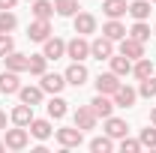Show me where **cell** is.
Instances as JSON below:
<instances>
[{"mask_svg":"<svg viewBox=\"0 0 156 153\" xmlns=\"http://www.w3.org/2000/svg\"><path fill=\"white\" fill-rule=\"evenodd\" d=\"M54 138H57V144L63 150H72V147L84 144V132L78 126H60V129H54Z\"/></svg>","mask_w":156,"mask_h":153,"instance_id":"1","label":"cell"},{"mask_svg":"<svg viewBox=\"0 0 156 153\" xmlns=\"http://www.w3.org/2000/svg\"><path fill=\"white\" fill-rule=\"evenodd\" d=\"M3 144H6V150H24V147L30 144V129H27V126L3 129Z\"/></svg>","mask_w":156,"mask_h":153,"instance_id":"2","label":"cell"},{"mask_svg":"<svg viewBox=\"0 0 156 153\" xmlns=\"http://www.w3.org/2000/svg\"><path fill=\"white\" fill-rule=\"evenodd\" d=\"M66 57L72 60H87L90 57V42H87V36H81V33H75V36L66 42Z\"/></svg>","mask_w":156,"mask_h":153,"instance_id":"3","label":"cell"},{"mask_svg":"<svg viewBox=\"0 0 156 153\" xmlns=\"http://www.w3.org/2000/svg\"><path fill=\"white\" fill-rule=\"evenodd\" d=\"M96 120H99V117L93 114V108H90V105H78L75 114H72V123H75L81 132H90V129H96Z\"/></svg>","mask_w":156,"mask_h":153,"instance_id":"4","label":"cell"},{"mask_svg":"<svg viewBox=\"0 0 156 153\" xmlns=\"http://www.w3.org/2000/svg\"><path fill=\"white\" fill-rule=\"evenodd\" d=\"M63 75H66V84H72V87H84L87 78H90V72H87L84 60H72V66H69Z\"/></svg>","mask_w":156,"mask_h":153,"instance_id":"5","label":"cell"},{"mask_svg":"<svg viewBox=\"0 0 156 153\" xmlns=\"http://www.w3.org/2000/svg\"><path fill=\"white\" fill-rule=\"evenodd\" d=\"M72 27L81 36H90V33H96V15L93 12H75L72 15Z\"/></svg>","mask_w":156,"mask_h":153,"instance_id":"6","label":"cell"},{"mask_svg":"<svg viewBox=\"0 0 156 153\" xmlns=\"http://www.w3.org/2000/svg\"><path fill=\"white\" fill-rule=\"evenodd\" d=\"M93 84H96V93L114 96V90L120 87V84H123V81H120V75H114V72H99Z\"/></svg>","mask_w":156,"mask_h":153,"instance_id":"7","label":"cell"},{"mask_svg":"<svg viewBox=\"0 0 156 153\" xmlns=\"http://www.w3.org/2000/svg\"><path fill=\"white\" fill-rule=\"evenodd\" d=\"M111 99H114L117 108H132V105L138 102V90H135V87H129V84H120Z\"/></svg>","mask_w":156,"mask_h":153,"instance_id":"8","label":"cell"},{"mask_svg":"<svg viewBox=\"0 0 156 153\" xmlns=\"http://www.w3.org/2000/svg\"><path fill=\"white\" fill-rule=\"evenodd\" d=\"M90 108H93V114L96 117H102V120H105V117H111L114 114V99H111V96H105V93H96L93 96V99H90Z\"/></svg>","mask_w":156,"mask_h":153,"instance_id":"9","label":"cell"},{"mask_svg":"<svg viewBox=\"0 0 156 153\" xmlns=\"http://www.w3.org/2000/svg\"><path fill=\"white\" fill-rule=\"evenodd\" d=\"M48 36H51V21H48V18H33V21H30V27H27V39H33V42H45Z\"/></svg>","mask_w":156,"mask_h":153,"instance_id":"10","label":"cell"},{"mask_svg":"<svg viewBox=\"0 0 156 153\" xmlns=\"http://www.w3.org/2000/svg\"><path fill=\"white\" fill-rule=\"evenodd\" d=\"M42 54L48 60H60V57H66V42L60 36H48L45 42H42Z\"/></svg>","mask_w":156,"mask_h":153,"instance_id":"11","label":"cell"},{"mask_svg":"<svg viewBox=\"0 0 156 153\" xmlns=\"http://www.w3.org/2000/svg\"><path fill=\"white\" fill-rule=\"evenodd\" d=\"M114 54V42L108 36H96L93 42H90V57H96V60H108Z\"/></svg>","mask_w":156,"mask_h":153,"instance_id":"12","label":"cell"},{"mask_svg":"<svg viewBox=\"0 0 156 153\" xmlns=\"http://www.w3.org/2000/svg\"><path fill=\"white\" fill-rule=\"evenodd\" d=\"M42 81H39V87H42V90H45V93H60V90H63V87H66V75H57V72H42Z\"/></svg>","mask_w":156,"mask_h":153,"instance_id":"13","label":"cell"},{"mask_svg":"<svg viewBox=\"0 0 156 153\" xmlns=\"http://www.w3.org/2000/svg\"><path fill=\"white\" fill-rule=\"evenodd\" d=\"M120 54H126L129 60H138L144 57V42H138V39H132L129 33L120 39Z\"/></svg>","mask_w":156,"mask_h":153,"instance_id":"14","label":"cell"},{"mask_svg":"<svg viewBox=\"0 0 156 153\" xmlns=\"http://www.w3.org/2000/svg\"><path fill=\"white\" fill-rule=\"evenodd\" d=\"M45 108H48V117H51V120H63V117L69 114V102H66V99H63L60 93H54V96H51Z\"/></svg>","mask_w":156,"mask_h":153,"instance_id":"15","label":"cell"},{"mask_svg":"<svg viewBox=\"0 0 156 153\" xmlns=\"http://www.w3.org/2000/svg\"><path fill=\"white\" fill-rule=\"evenodd\" d=\"M105 135H111L114 141H120L123 135H129V123L126 120H120V117H105Z\"/></svg>","mask_w":156,"mask_h":153,"instance_id":"16","label":"cell"},{"mask_svg":"<svg viewBox=\"0 0 156 153\" xmlns=\"http://www.w3.org/2000/svg\"><path fill=\"white\" fill-rule=\"evenodd\" d=\"M27 129H30V135H33L36 141H48V138L54 135V126H51V120H36V117H33Z\"/></svg>","mask_w":156,"mask_h":153,"instance_id":"17","label":"cell"},{"mask_svg":"<svg viewBox=\"0 0 156 153\" xmlns=\"http://www.w3.org/2000/svg\"><path fill=\"white\" fill-rule=\"evenodd\" d=\"M21 90V81H18V72H12V69H6V72H0V93L12 96Z\"/></svg>","mask_w":156,"mask_h":153,"instance_id":"18","label":"cell"},{"mask_svg":"<svg viewBox=\"0 0 156 153\" xmlns=\"http://www.w3.org/2000/svg\"><path fill=\"white\" fill-rule=\"evenodd\" d=\"M9 120H12L15 126H30V120H33V105H27V102L15 105L12 114H9Z\"/></svg>","mask_w":156,"mask_h":153,"instance_id":"19","label":"cell"},{"mask_svg":"<svg viewBox=\"0 0 156 153\" xmlns=\"http://www.w3.org/2000/svg\"><path fill=\"white\" fill-rule=\"evenodd\" d=\"M108 63H111V72H114V75H120V78L132 75V60L126 57V54H111Z\"/></svg>","mask_w":156,"mask_h":153,"instance_id":"20","label":"cell"},{"mask_svg":"<svg viewBox=\"0 0 156 153\" xmlns=\"http://www.w3.org/2000/svg\"><path fill=\"white\" fill-rule=\"evenodd\" d=\"M126 33H129V30L120 24V18H108L105 24H102V36H108L111 42H120V39L126 36Z\"/></svg>","mask_w":156,"mask_h":153,"instance_id":"21","label":"cell"},{"mask_svg":"<svg viewBox=\"0 0 156 153\" xmlns=\"http://www.w3.org/2000/svg\"><path fill=\"white\" fill-rule=\"evenodd\" d=\"M102 12H105L108 18H123V15L129 12V3H126V0H102Z\"/></svg>","mask_w":156,"mask_h":153,"instance_id":"22","label":"cell"},{"mask_svg":"<svg viewBox=\"0 0 156 153\" xmlns=\"http://www.w3.org/2000/svg\"><path fill=\"white\" fill-rule=\"evenodd\" d=\"M6 69H12V72H27V63H30V57H27V54H21V51H9V54H6Z\"/></svg>","mask_w":156,"mask_h":153,"instance_id":"23","label":"cell"},{"mask_svg":"<svg viewBox=\"0 0 156 153\" xmlns=\"http://www.w3.org/2000/svg\"><path fill=\"white\" fill-rule=\"evenodd\" d=\"M150 6H153L150 0H132V3H129V15H132L135 21H147V18H150V12H153Z\"/></svg>","mask_w":156,"mask_h":153,"instance_id":"24","label":"cell"},{"mask_svg":"<svg viewBox=\"0 0 156 153\" xmlns=\"http://www.w3.org/2000/svg\"><path fill=\"white\" fill-rule=\"evenodd\" d=\"M42 96H45V90H42V87H30V84H27V87L21 84V90H18V99L27 102V105H39Z\"/></svg>","mask_w":156,"mask_h":153,"instance_id":"25","label":"cell"},{"mask_svg":"<svg viewBox=\"0 0 156 153\" xmlns=\"http://www.w3.org/2000/svg\"><path fill=\"white\" fill-rule=\"evenodd\" d=\"M132 75H135L138 81L153 75V63H150V57H138V60H132Z\"/></svg>","mask_w":156,"mask_h":153,"instance_id":"26","label":"cell"},{"mask_svg":"<svg viewBox=\"0 0 156 153\" xmlns=\"http://www.w3.org/2000/svg\"><path fill=\"white\" fill-rule=\"evenodd\" d=\"M30 12H33V18H48V21H51V15H54V3H51V0H33Z\"/></svg>","mask_w":156,"mask_h":153,"instance_id":"27","label":"cell"},{"mask_svg":"<svg viewBox=\"0 0 156 153\" xmlns=\"http://www.w3.org/2000/svg\"><path fill=\"white\" fill-rule=\"evenodd\" d=\"M18 27V15L12 9H0V33H12Z\"/></svg>","mask_w":156,"mask_h":153,"instance_id":"28","label":"cell"},{"mask_svg":"<svg viewBox=\"0 0 156 153\" xmlns=\"http://www.w3.org/2000/svg\"><path fill=\"white\" fill-rule=\"evenodd\" d=\"M27 72H30V75H42V72H48V57H45V54H30Z\"/></svg>","mask_w":156,"mask_h":153,"instance_id":"29","label":"cell"},{"mask_svg":"<svg viewBox=\"0 0 156 153\" xmlns=\"http://www.w3.org/2000/svg\"><path fill=\"white\" fill-rule=\"evenodd\" d=\"M54 12L63 18H72L78 12V0H54Z\"/></svg>","mask_w":156,"mask_h":153,"instance_id":"30","label":"cell"},{"mask_svg":"<svg viewBox=\"0 0 156 153\" xmlns=\"http://www.w3.org/2000/svg\"><path fill=\"white\" fill-rule=\"evenodd\" d=\"M90 150H93V153H108V150H114V138H111V135H99V138L90 141Z\"/></svg>","mask_w":156,"mask_h":153,"instance_id":"31","label":"cell"},{"mask_svg":"<svg viewBox=\"0 0 156 153\" xmlns=\"http://www.w3.org/2000/svg\"><path fill=\"white\" fill-rule=\"evenodd\" d=\"M129 36L138 39V42H147V39H150V24H147V21H135V24L129 27Z\"/></svg>","mask_w":156,"mask_h":153,"instance_id":"32","label":"cell"},{"mask_svg":"<svg viewBox=\"0 0 156 153\" xmlns=\"http://www.w3.org/2000/svg\"><path fill=\"white\" fill-rule=\"evenodd\" d=\"M138 96H144V99H156V78H141L138 81Z\"/></svg>","mask_w":156,"mask_h":153,"instance_id":"33","label":"cell"},{"mask_svg":"<svg viewBox=\"0 0 156 153\" xmlns=\"http://www.w3.org/2000/svg\"><path fill=\"white\" fill-rule=\"evenodd\" d=\"M138 141H141V147H156V126H153V123H150L147 129H141Z\"/></svg>","mask_w":156,"mask_h":153,"instance_id":"34","label":"cell"},{"mask_svg":"<svg viewBox=\"0 0 156 153\" xmlns=\"http://www.w3.org/2000/svg\"><path fill=\"white\" fill-rule=\"evenodd\" d=\"M120 150H123V153H138V150H141V141L123 135V138H120Z\"/></svg>","mask_w":156,"mask_h":153,"instance_id":"35","label":"cell"},{"mask_svg":"<svg viewBox=\"0 0 156 153\" xmlns=\"http://www.w3.org/2000/svg\"><path fill=\"white\" fill-rule=\"evenodd\" d=\"M9 51H15V39L12 33H0V57H6Z\"/></svg>","mask_w":156,"mask_h":153,"instance_id":"36","label":"cell"},{"mask_svg":"<svg viewBox=\"0 0 156 153\" xmlns=\"http://www.w3.org/2000/svg\"><path fill=\"white\" fill-rule=\"evenodd\" d=\"M18 0H0V9H15Z\"/></svg>","mask_w":156,"mask_h":153,"instance_id":"37","label":"cell"},{"mask_svg":"<svg viewBox=\"0 0 156 153\" xmlns=\"http://www.w3.org/2000/svg\"><path fill=\"white\" fill-rule=\"evenodd\" d=\"M0 129H6V111L0 108Z\"/></svg>","mask_w":156,"mask_h":153,"instance_id":"38","label":"cell"},{"mask_svg":"<svg viewBox=\"0 0 156 153\" xmlns=\"http://www.w3.org/2000/svg\"><path fill=\"white\" fill-rule=\"evenodd\" d=\"M150 123H153V126H156V108H153V111H150Z\"/></svg>","mask_w":156,"mask_h":153,"instance_id":"39","label":"cell"},{"mask_svg":"<svg viewBox=\"0 0 156 153\" xmlns=\"http://www.w3.org/2000/svg\"><path fill=\"white\" fill-rule=\"evenodd\" d=\"M0 150H6V144H3V141H0Z\"/></svg>","mask_w":156,"mask_h":153,"instance_id":"40","label":"cell"},{"mask_svg":"<svg viewBox=\"0 0 156 153\" xmlns=\"http://www.w3.org/2000/svg\"><path fill=\"white\" fill-rule=\"evenodd\" d=\"M150 3H156V0H150Z\"/></svg>","mask_w":156,"mask_h":153,"instance_id":"41","label":"cell"},{"mask_svg":"<svg viewBox=\"0 0 156 153\" xmlns=\"http://www.w3.org/2000/svg\"><path fill=\"white\" fill-rule=\"evenodd\" d=\"M153 33H156V27H153Z\"/></svg>","mask_w":156,"mask_h":153,"instance_id":"42","label":"cell"}]
</instances>
